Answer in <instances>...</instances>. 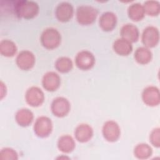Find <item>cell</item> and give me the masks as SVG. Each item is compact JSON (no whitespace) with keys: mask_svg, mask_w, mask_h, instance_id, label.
I'll return each instance as SVG.
<instances>
[{"mask_svg":"<svg viewBox=\"0 0 160 160\" xmlns=\"http://www.w3.org/2000/svg\"><path fill=\"white\" fill-rule=\"evenodd\" d=\"M39 5L32 1H18L14 5L16 15L20 18L26 19H32L39 12Z\"/></svg>","mask_w":160,"mask_h":160,"instance_id":"cell-1","label":"cell"},{"mask_svg":"<svg viewBox=\"0 0 160 160\" xmlns=\"http://www.w3.org/2000/svg\"><path fill=\"white\" fill-rule=\"evenodd\" d=\"M41 44L48 49H53L58 48L61 41L59 32L55 28H48L45 29L40 38Z\"/></svg>","mask_w":160,"mask_h":160,"instance_id":"cell-2","label":"cell"},{"mask_svg":"<svg viewBox=\"0 0 160 160\" xmlns=\"http://www.w3.org/2000/svg\"><path fill=\"white\" fill-rule=\"evenodd\" d=\"M98 13V10L93 6L81 5L76 9V19L81 25H89L95 21Z\"/></svg>","mask_w":160,"mask_h":160,"instance_id":"cell-3","label":"cell"},{"mask_svg":"<svg viewBox=\"0 0 160 160\" xmlns=\"http://www.w3.org/2000/svg\"><path fill=\"white\" fill-rule=\"evenodd\" d=\"M52 122L51 119L44 116L38 118L34 124V131L36 135L39 138L49 136L52 131Z\"/></svg>","mask_w":160,"mask_h":160,"instance_id":"cell-4","label":"cell"},{"mask_svg":"<svg viewBox=\"0 0 160 160\" xmlns=\"http://www.w3.org/2000/svg\"><path fill=\"white\" fill-rule=\"evenodd\" d=\"M141 40L144 47L154 48L159 41V32L158 29L153 26H147L142 31Z\"/></svg>","mask_w":160,"mask_h":160,"instance_id":"cell-5","label":"cell"},{"mask_svg":"<svg viewBox=\"0 0 160 160\" xmlns=\"http://www.w3.org/2000/svg\"><path fill=\"white\" fill-rule=\"evenodd\" d=\"M70 109L69 101L64 97H57L51 102V111L56 117L62 118L66 116L69 113Z\"/></svg>","mask_w":160,"mask_h":160,"instance_id":"cell-6","label":"cell"},{"mask_svg":"<svg viewBox=\"0 0 160 160\" xmlns=\"http://www.w3.org/2000/svg\"><path fill=\"white\" fill-rule=\"evenodd\" d=\"M102 133L104 138L109 142H115L118 140L121 134L119 124L114 121H107L103 124Z\"/></svg>","mask_w":160,"mask_h":160,"instance_id":"cell-7","label":"cell"},{"mask_svg":"<svg viewBox=\"0 0 160 160\" xmlns=\"http://www.w3.org/2000/svg\"><path fill=\"white\" fill-rule=\"evenodd\" d=\"M95 63V58L92 52L87 50L79 51L75 57L76 66L82 70H88L93 67Z\"/></svg>","mask_w":160,"mask_h":160,"instance_id":"cell-8","label":"cell"},{"mask_svg":"<svg viewBox=\"0 0 160 160\" xmlns=\"http://www.w3.org/2000/svg\"><path fill=\"white\" fill-rule=\"evenodd\" d=\"M142 100L149 106H156L160 103V93L158 88L149 86L144 89L142 92Z\"/></svg>","mask_w":160,"mask_h":160,"instance_id":"cell-9","label":"cell"},{"mask_svg":"<svg viewBox=\"0 0 160 160\" xmlns=\"http://www.w3.org/2000/svg\"><path fill=\"white\" fill-rule=\"evenodd\" d=\"M26 102L31 106L38 107L44 101L43 91L37 86H31L28 89L25 94Z\"/></svg>","mask_w":160,"mask_h":160,"instance_id":"cell-10","label":"cell"},{"mask_svg":"<svg viewBox=\"0 0 160 160\" xmlns=\"http://www.w3.org/2000/svg\"><path fill=\"white\" fill-rule=\"evenodd\" d=\"M36 58L34 54L30 51L22 50L18 54L16 62L17 66L22 70H29L35 64Z\"/></svg>","mask_w":160,"mask_h":160,"instance_id":"cell-11","label":"cell"},{"mask_svg":"<svg viewBox=\"0 0 160 160\" xmlns=\"http://www.w3.org/2000/svg\"><path fill=\"white\" fill-rule=\"evenodd\" d=\"M61 84L60 76L54 71H49L45 73L42 78V85L48 91L57 90Z\"/></svg>","mask_w":160,"mask_h":160,"instance_id":"cell-12","label":"cell"},{"mask_svg":"<svg viewBox=\"0 0 160 160\" xmlns=\"http://www.w3.org/2000/svg\"><path fill=\"white\" fill-rule=\"evenodd\" d=\"M74 9L72 4L68 2H62L58 4L55 10L56 18L61 22H67L73 16Z\"/></svg>","mask_w":160,"mask_h":160,"instance_id":"cell-13","label":"cell"},{"mask_svg":"<svg viewBox=\"0 0 160 160\" xmlns=\"http://www.w3.org/2000/svg\"><path fill=\"white\" fill-rule=\"evenodd\" d=\"M100 28L104 31H111L116 26L117 17L116 15L111 11L103 12L99 21Z\"/></svg>","mask_w":160,"mask_h":160,"instance_id":"cell-14","label":"cell"},{"mask_svg":"<svg viewBox=\"0 0 160 160\" xmlns=\"http://www.w3.org/2000/svg\"><path fill=\"white\" fill-rule=\"evenodd\" d=\"M74 136L76 140L79 142H86L92 138L93 136V129L90 125L82 123L76 128Z\"/></svg>","mask_w":160,"mask_h":160,"instance_id":"cell-15","label":"cell"},{"mask_svg":"<svg viewBox=\"0 0 160 160\" xmlns=\"http://www.w3.org/2000/svg\"><path fill=\"white\" fill-rule=\"evenodd\" d=\"M120 34L121 38L129 41V42H136L139 37L138 28L133 24L128 23L123 25L121 29Z\"/></svg>","mask_w":160,"mask_h":160,"instance_id":"cell-16","label":"cell"},{"mask_svg":"<svg viewBox=\"0 0 160 160\" xmlns=\"http://www.w3.org/2000/svg\"><path fill=\"white\" fill-rule=\"evenodd\" d=\"M112 48L115 52L120 56H128L132 51V43L122 38L114 41Z\"/></svg>","mask_w":160,"mask_h":160,"instance_id":"cell-17","label":"cell"},{"mask_svg":"<svg viewBox=\"0 0 160 160\" xmlns=\"http://www.w3.org/2000/svg\"><path fill=\"white\" fill-rule=\"evenodd\" d=\"M33 119L34 114L28 108L20 109L15 114L16 121L22 127L29 126L32 123Z\"/></svg>","mask_w":160,"mask_h":160,"instance_id":"cell-18","label":"cell"},{"mask_svg":"<svg viewBox=\"0 0 160 160\" xmlns=\"http://www.w3.org/2000/svg\"><path fill=\"white\" fill-rule=\"evenodd\" d=\"M58 148L64 153H70L75 148V141L73 138L68 134L61 136L58 141Z\"/></svg>","mask_w":160,"mask_h":160,"instance_id":"cell-19","label":"cell"},{"mask_svg":"<svg viewBox=\"0 0 160 160\" xmlns=\"http://www.w3.org/2000/svg\"><path fill=\"white\" fill-rule=\"evenodd\" d=\"M129 18L134 21H139L142 19L145 15L143 6L139 2L131 4L128 9Z\"/></svg>","mask_w":160,"mask_h":160,"instance_id":"cell-20","label":"cell"},{"mask_svg":"<svg viewBox=\"0 0 160 160\" xmlns=\"http://www.w3.org/2000/svg\"><path fill=\"white\" fill-rule=\"evenodd\" d=\"M134 57L136 61L139 64H146L151 61L152 54L149 48L142 46L136 49Z\"/></svg>","mask_w":160,"mask_h":160,"instance_id":"cell-21","label":"cell"},{"mask_svg":"<svg viewBox=\"0 0 160 160\" xmlns=\"http://www.w3.org/2000/svg\"><path fill=\"white\" fill-rule=\"evenodd\" d=\"M17 46L11 40L3 39L0 42V53L5 57H12L17 52Z\"/></svg>","mask_w":160,"mask_h":160,"instance_id":"cell-22","label":"cell"},{"mask_svg":"<svg viewBox=\"0 0 160 160\" xmlns=\"http://www.w3.org/2000/svg\"><path fill=\"white\" fill-rule=\"evenodd\" d=\"M152 149L151 147L146 143L137 144L134 149V156L139 159H146L151 156Z\"/></svg>","mask_w":160,"mask_h":160,"instance_id":"cell-23","label":"cell"},{"mask_svg":"<svg viewBox=\"0 0 160 160\" xmlns=\"http://www.w3.org/2000/svg\"><path fill=\"white\" fill-rule=\"evenodd\" d=\"M54 66L58 71L61 73H66L72 69L73 63L69 58L62 56L57 59Z\"/></svg>","mask_w":160,"mask_h":160,"instance_id":"cell-24","label":"cell"},{"mask_svg":"<svg viewBox=\"0 0 160 160\" xmlns=\"http://www.w3.org/2000/svg\"><path fill=\"white\" fill-rule=\"evenodd\" d=\"M145 14L151 16H158L160 12V3L158 1L148 0L142 5Z\"/></svg>","mask_w":160,"mask_h":160,"instance_id":"cell-25","label":"cell"},{"mask_svg":"<svg viewBox=\"0 0 160 160\" xmlns=\"http://www.w3.org/2000/svg\"><path fill=\"white\" fill-rule=\"evenodd\" d=\"M0 159L2 160H16L18 159V155L14 149L4 148L0 151Z\"/></svg>","mask_w":160,"mask_h":160,"instance_id":"cell-26","label":"cell"},{"mask_svg":"<svg viewBox=\"0 0 160 160\" xmlns=\"http://www.w3.org/2000/svg\"><path fill=\"white\" fill-rule=\"evenodd\" d=\"M160 128H156L152 130L149 135V141L156 148L160 146Z\"/></svg>","mask_w":160,"mask_h":160,"instance_id":"cell-27","label":"cell"},{"mask_svg":"<svg viewBox=\"0 0 160 160\" xmlns=\"http://www.w3.org/2000/svg\"><path fill=\"white\" fill-rule=\"evenodd\" d=\"M1 99H2L4 96H6V85L2 82V81H1Z\"/></svg>","mask_w":160,"mask_h":160,"instance_id":"cell-28","label":"cell"},{"mask_svg":"<svg viewBox=\"0 0 160 160\" xmlns=\"http://www.w3.org/2000/svg\"><path fill=\"white\" fill-rule=\"evenodd\" d=\"M62 158H63V159H69V158H68V157H66V156H62V157H59L58 158V159H62Z\"/></svg>","mask_w":160,"mask_h":160,"instance_id":"cell-29","label":"cell"}]
</instances>
